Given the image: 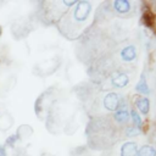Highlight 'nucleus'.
Listing matches in <instances>:
<instances>
[{
	"label": "nucleus",
	"instance_id": "1",
	"mask_svg": "<svg viewBox=\"0 0 156 156\" xmlns=\"http://www.w3.org/2000/svg\"><path fill=\"white\" fill-rule=\"evenodd\" d=\"M90 11H91V4L89 1H77L74 9L69 11V13L67 15V20L63 21L69 26L68 30H72V27H73V32L79 30L80 26L88 20Z\"/></svg>",
	"mask_w": 156,
	"mask_h": 156
},
{
	"label": "nucleus",
	"instance_id": "2",
	"mask_svg": "<svg viewBox=\"0 0 156 156\" xmlns=\"http://www.w3.org/2000/svg\"><path fill=\"white\" fill-rule=\"evenodd\" d=\"M121 99L116 93H108L104 98V107L107 111H116L119 107Z\"/></svg>",
	"mask_w": 156,
	"mask_h": 156
},
{
	"label": "nucleus",
	"instance_id": "3",
	"mask_svg": "<svg viewBox=\"0 0 156 156\" xmlns=\"http://www.w3.org/2000/svg\"><path fill=\"white\" fill-rule=\"evenodd\" d=\"M111 83L116 88H123L129 83V77L123 72H115L111 77Z\"/></svg>",
	"mask_w": 156,
	"mask_h": 156
},
{
	"label": "nucleus",
	"instance_id": "4",
	"mask_svg": "<svg viewBox=\"0 0 156 156\" xmlns=\"http://www.w3.org/2000/svg\"><path fill=\"white\" fill-rule=\"evenodd\" d=\"M134 105L136 107V110L141 113V115H147L149 110H150V101L147 98H143V96H135L134 98Z\"/></svg>",
	"mask_w": 156,
	"mask_h": 156
},
{
	"label": "nucleus",
	"instance_id": "5",
	"mask_svg": "<svg viewBox=\"0 0 156 156\" xmlns=\"http://www.w3.org/2000/svg\"><path fill=\"white\" fill-rule=\"evenodd\" d=\"M115 119L118 123H127L129 121V111L124 104L122 105V102H121L119 107L115 111Z\"/></svg>",
	"mask_w": 156,
	"mask_h": 156
},
{
	"label": "nucleus",
	"instance_id": "6",
	"mask_svg": "<svg viewBox=\"0 0 156 156\" xmlns=\"http://www.w3.org/2000/svg\"><path fill=\"white\" fill-rule=\"evenodd\" d=\"M138 145L135 141H126L121 146V156H136Z\"/></svg>",
	"mask_w": 156,
	"mask_h": 156
},
{
	"label": "nucleus",
	"instance_id": "7",
	"mask_svg": "<svg viewBox=\"0 0 156 156\" xmlns=\"http://www.w3.org/2000/svg\"><path fill=\"white\" fill-rule=\"evenodd\" d=\"M136 57V49L134 45H128L121 50V58L126 62H130Z\"/></svg>",
	"mask_w": 156,
	"mask_h": 156
},
{
	"label": "nucleus",
	"instance_id": "8",
	"mask_svg": "<svg viewBox=\"0 0 156 156\" xmlns=\"http://www.w3.org/2000/svg\"><path fill=\"white\" fill-rule=\"evenodd\" d=\"M140 21H141V23L145 24L146 27L154 28V26H155V15H154V12H152L150 9H145V10L143 11V15H141Z\"/></svg>",
	"mask_w": 156,
	"mask_h": 156
},
{
	"label": "nucleus",
	"instance_id": "9",
	"mask_svg": "<svg viewBox=\"0 0 156 156\" xmlns=\"http://www.w3.org/2000/svg\"><path fill=\"white\" fill-rule=\"evenodd\" d=\"M113 9L118 13L124 15L130 11V2L128 0H116V1H113Z\"/></svg>",
	"mask_w": 156,
	"mask_h": 156
},
{
	"label": "nucleus",
	"instance_id": "10",
	"mask_svg": "<svg viewBox=\"0 0 156 156\" xmlns=\"http://www.w3.org/2000/svg\"><path fill=\"white\" fill-rule=\"evenodd\" d=\"M135 90L139 94H144V95H147L150 93V88H149V84H147V80H146L144 73L140 76V79L135 85Z\"/></svg>",
	"mask_w": 156,
	"mask_h": 156
},
{
	"label": "nucleus",
	"instance_id": "11",
	"mask_svg": "<svg viewBox=\"0 0 156 156\" xmlns=\"http://www.w3.org/2000/svg\"><path fill=\"white\" fill-rule=\"evenodd\" d=\"M32 134H33V129H32V127H30V126H28V124L21 126V127L18 128L17 133H16L17 138H20V139H22V140H23V139L29 138Z\"/></svg>",
	"mask_w": 156,
	"mask_h": 156
},
{
	"label": "nucleus",
	"instance_id": "12",
	"mask_svg": "<svg viewBox=\"0 0 156 156\" xmlns=\"http://www.w3.org/2000/svg\"><path fill=\"white\" fill-rule=\"evenodd\" d=\"M136 156H156V149L151 145H143L138 147Z\"/></svg>",
	"mask_w": 156,
	"mask_h": 156
},
{
	"label": "nucleus",
	"instance_id": "13",
	"mask_svg": "<svg viewBox=\"0 0 156 156\" xmlns=\"http://www.w3.org/2000/svg\"><path fill=\"white\" fill-rule=\"evenodd\" d=\"M129 115H130V117H132V122H133L134 127L138 128V129H140V128L143 127V121H141V117H140L139 112H138L135 108H132L130 112H129Z\"/></svg>",
	"mask_w": 156,
	"mask_h": 156
},
{
	"label": "nucleus",
	"instance_id": "14",
	"mask_svg": "<svg viewBox=\"0 0 156 156\" xmlns=\"http://www.w3.org/2000/svg\"><path fill=\"white\" fill-rule=\"evenodd\" d=\"M139 133H140V129H138L135 127H132V128L127 129V135L128 136H134V135H138Z\"/></svg>",
	"mask_w": 156,
	"mask_h": 156
},
{
	"label": "nucleus",
	"instance_id": "15",
	"mask_svg": "<svg viewBox=\"0 0 156 156\" xmlns=\"http://www.w3.org/2000/svg\"><path fill=\"white\" fill-rule=\"evenodd\" d=\"M17 139H18V138H17V135H16V134H13V135L9 136V138H7V140H6V145L13 146V144L16 143V140H17Z\"/></svg>",
	"mask_w": 156,
	"mask_h": 156
},
{
	"label": "nucleus",
	"instance_id": "16",
	"mask_svg": "<svg viewBox=\"0 0 156 156\" xmlns=\"http://www.w3.org/2000/svg\"><path fill=\"white\" fill-rule=\"evenodd\" d=\"M0 156H6V151L4 149V146L0 145Z\"/></svg>",
	"mask_w": 156,
	"mask_h": 156
},
{
	"label": "nucleus",
	"instance_id": "17",
	"mask_svg": "<svg viewBox=\"0 0 156 156\" xmlns=\"http://www.w3.org/2000/svg\"><path fill=\"white\" fill-rule=\"evenodd\" d=\"M0 35H1V27H0Z\"/></svg>",
	"mask_w": 156,
	"mask_h": 156
}]
</instances>
